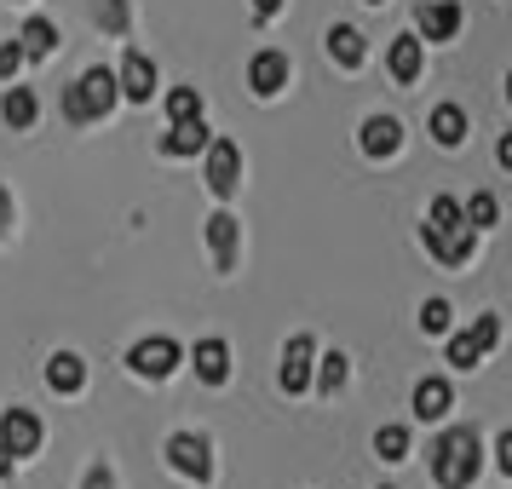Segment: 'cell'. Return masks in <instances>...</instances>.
<instances>
[{"label": "cell", "mask_w": 512, "mask_h": 489, "mask_svg": "<svg viewBox=\"0 0 512 489\" xmlns=\"http://www.w3.org/2000/svg\"><path fill=\"white\" fill-rule=\"evenodd\" d=\"M236 236H242V225H236L231 213H213L208 219V248H213V265H219V271L236 265Z\"/></svg>", "instance_id": "cell-13"}, {"label": "cell", "mask_w": 512, "mask_h": 489, "mask_svg": "<svg viewBox=\"0 0 512 489\" xmlns=\"http://www.w3.org/2000/svg\"><path fill=\"white\" fill-rule=\"evenodd\" d=\"M167 116L173 121L202 116V93H196V87H173V93H167Z\"/></svg>", "instance_id": "cell-27"}, {"label": "cell", "mask_w": 512, "mask_h": 489, "mask_svg": "<svg viewBox=\"0 0 512 489\" xmlns=\"http://www.w3.org/2000/svg\"><path fill=\"white\" fill-rule=\"evenodd\" d=\"M449 403H455V392H449L443 374H426V380L415 386V420H443L449 415Z\"/></svg>", "instance_id": "cell-12"}, {"label": "cell", "mask_w": 512, "mask_h": 489, "mask_svg": "<svg viewBox=\"0 0 512 489\" xmlns=\"http://www.w3.org/2000/svg\"><path fill=\"white\" fill-rule=\"evenodd\" d=\"M254 12H259V18H277V12H282V0H254Z\"/></svg>", "instance_id": "cell-35"}, {"label": "cell", "mask_w": 512, "mask_h": 489, "mask_svg": "<svg viewBox=\"0 0 512 489\" xmlns=\"http://www.w3.org/2000/svg\"><path fill=\"white\" fill-rule=\"evenodd\" d=\"M116 98H121L116 75H110V70H87L70 93H64V116H70V121H98V116H110V110H116Z\"/></svg>", "instance_id": "cell-3"}, {"label": "cell", "mask_w": 512, "mask_h": 489, "mask_svg": "<svg viewBox=\"0 0 512 489\" xmlns=\"http://www.w3.org/2000/svg\"><path fill=\"white\" fill-rule=\"evenodd\" d=\"M386 64H392V75L409 87V81H420V64H426V47H420V35H397L392 52H386Z\"/></svg>", "instance_id": "cell-15"}, {"label": "cell", "mask_w": 512, "mask_h": 489, "mask_svg": "<svg viewBox=\"0 0 512 489\" xmlns=\"http://www.w3.org/2000/svg\"><path fill=\"white\" fill-rule=\"evenodd\" d=\"M87 489H116V478H110L104 466H93V472H87Z\"/></svg>", "instance_id": "cell-32"}, {"label": "cell", "mask_w": 512, "mask_h": 489, "mask_svg": "<svg viewBox=\"0 0 512 489\" xmlns=\"http://www.w3.org/2000/svg\"><path fill=\"white\" fill-rule=\"evenodd\" d=\"M374 449H380V461H409V432L403 426H380L374 432Z\"/></svg>", "instance_id": "cell-25"}, {"label": "cell", "mask_w": 512, "mask_h": 489, "mask_svg": "<svg viewBox=\"0 0 512 489\" xmlns=\"http://www.w3.org/2000/svg\"><path fill=\"white\" fill-rule=\"evenodd\" d=\"M24 64H29V58H24V47H18V41H6V47H0V81H12Z\"/></svg>", "instance_id": "cell-29"}, {"label": "cell", "mask_w": 512, "mask_h": 489, "mask_svg": "<svg viewBox=\"0 0 512 489\" xmlns=\"http://www.w3.org/2000/svg\"><path fill=\"white\" fill-rule=\"evenodd\" d=\"M507 104H512V75H507Z\"/></svg>", "instance_id": "cell-37"}, {"label": "cell", "mask_w": 512, "mask_h": 489, "mask_svg": "<svg viewBox=\"0 0 512 489\" xmlns=\"http://www.w3.org/2000/svg\"><path fill=\"white\" fill-rule=\"evenodd\" d=\"M47 386L52 392H81V386H87V363H81L75 351H58L47 363Z\"/></svg>", "instance_id": "cell-18"}, {"label": "cell", "mask_w": 512, "mask_h": 489, "mask_svg": "<svg viewBox=\"0 0 512 489\" xmlns=\"http://www.w3.org/2000/svg\"><path fill=\"white\" fill-rule=\"evenodd\" d=\"M127 363L144 380H167V374L185 363V351H179V340H167V334H150V340H139V346L127 351Z\"/></svg>", "instance_id": "cell-4"}, {"label": "cell", "mask_w": 512, "mask_h": 489, "mask_svg": "<svg viewBox=\"0 0 512 489\" xmlns=\"http://www.w3.org/2000/svg\"><path fill=\"white\" fill-rule=\"evenodd\" d=\"M432 139H438L443 150H455V144L466 139V110L461 104H438V110H432Z\"/></svg>", "instance_id": "cell-20"}, {"label": "cell", "mask_w": 512, "mask_h": 489, "mask_svg": "<svg viewBox=\"0 0 512 489\" xmlns=\"http://www.w3.org/2000/svg\"><path fill=\"white\" fill-rule=\"evenodd\" d=\"M196 374H202L208 386H225V380H231V346H225V340H202V346H196Z\"/></svg>", "instance_id": "cell-17"}, {"label": "cell", "mask_w": 512, "mask_h": 489, "mask_svg": "<svg viewBox=\"0 0 512 489\" xmlns=\"http://www.w3.org/2000/svg\"><path fill=\"white\" fill-rule=\"evenodd\" d=\"M248 87L259 98H277L288 87V52H259L254 64H248Z\"/></svg>", "instance_id": "cell-10"}, {"label": "cell", "mask_w": 512, "mask_h": 489, "mask_svg": "<svg viewBox=\"0 0 512 489\" xmlns=\"http://www.w3.org/2000/svg\"><path fill=\"white\" fill-rule=\"evenodd\" d=\"M12 231V196H6V190H0V236Z\"/></svg>", "instance_id": "cell-34"}, {"label": "cell", "mask_w": 512, "mask_h": 489, "mask_svg": "<svg viewBox=\"0 0 512 489\" xmlns=\"http://www.w3.org/2000/svg\"><path fill=\"white\" fill-rule=\"evenodd\" d=\"M311 369H317V392L323 397H334L340 386H346V357H340V351H328L323 363H311Z\"/></svg>", "instance_id": "cell-23"}, {"label": "cell", "mask_w": 512, "mask_h": 489, "mask_svg": "<svg viewBox=\"0 0 512 489\" xmlns=\"http://www.w3.org/2000/svg\"><path fill=\"white\" fill-rule=\"evenodd\" d=\"M449 317H455L449 300H426L420 305V328H426V334H449Z\"/></svg>", "instance_id": "cell-28"}, {"label": "cell", "mask_w": 512, "mask_h": 489, "mask_svg": "<svg viewBox=\"0 0 512 489\" xmlns=\"http://www.w3.org/2000/svg\"><path fill=\"white\" fill-rule=\"evenodd\" d=\"M397 144H403V127H397L392 116H369V121H363V150H369L374 162L397 156Z\"/></svg>", "instance_id": "cell-14"}, {"label": "cell", "mask_w": 512, "mask_h": 489, "mask_svg": "<svg viewBox=\"0 0 512 489\" xmlns=\"http://www.w3.org/2000/svg\"><path fill=\"white\" fill-rule=\"evenodd\" d=\"M420 242H426V254L443 259V265H466L472 248H478V231L466 225V213L455 196H438L432 213H426V225H420Z\"/></svg>", "instance_id": "cell-1"}, {"label": "cell", "mask_w": 512, "mask_h": 489, "mask_svg": "<svg viewBox=\"0 0 512 489\" xmlns=\"http://www.w3.org/2000/svg\"><path fill=\"white\" fill-rule=\"evenodd\" d=\"M449 363H455V369H478V363H484V346L472 340V328H466V334H455V340H449Z\"/></svg>", "instance_id": "cell-26"}, {"label": "cell", "mask_w": 512, "mask_h": 489, "mask_svg": "<svg viewBox=\"0 0 512 489\" xmlns=\"http://www.w3.org/2000/svg\"><path fill=\"white\" fill-rule=\"evenodd\" d=\"M495 162H501V167L512 173V133H501V144H495Z\"/></svg>", "instance_id": "cell-33"}, {"label": "cell", "mask_w": 512, "mask_h": 489, "mask_svg": "<svg viewBox=\"0 0 512 489\" xmlns=\"http://www.w3.org/2000/svg\"><path fill=\"white\" fill-rule=\"evenodd\" d=\"M478 466H484V443H478L472 426H449V432L432 443V478H438L443 489H472Z\"/></svg>", "instance_id": "cell-2"}, {"label": "cell", "mask_w": 512, "mask_h": 489, "mask_svg": "<svg viewBox=\"0 0 512 489\" xmlns=\"http://www.w3.org/2000/svg\"><path fill=\"white\" fill-rule=\"evenodd\" d=\"M236 185H242V150L231 139H208V190L225 202L236 196Z\"/></svg>", "instance_id": "cell-5"}, {"label": "cell", "mask_w": 512, "mask_h": 489, "mask_svg": "<svg viewBox=\"0 0 512 489\" xmlns=\"http://www.w3.org/2000/svg\"><path fill=\"white\" fill-rule=\"evenodd\" d=\"M0 116H6V127H35V116H41V104H35V93L29 87H12V93L0 98Z\"/></svg>", "instance_id": "cell-21"}, {"label": "cell", "mask_w": 512, "mask_h": 489, "mask_svg": "<svg viewBox=\"0 0 512 489\" xmlns=\"http://www.w3.org/2000/svg\"><path fill=\"white\" fill-rule=\"evenodd\" d=\"M98 24L110 29V35H121V29H127V0H104V12H98Z\"/></svg>", "instance_id": "cell-30"}, {"label": "cell", "mask_w": 512, "mask_h": 489, "mask_svg": "<svg viewBox=\"0 0 512 489\" xmlns=\"http://www.w3.org/2000/svg\"><path fill=\"white\" fill-rule=\"evenodd\" d=\"M311 363H317V346H311V334H294L288 351H282V392L300 397L311 386Z\"/></svg>", "instance_id": "cell-7"}, {"label": "cell", "mask_w": 512, "mask_h": 489, "mask_svg": "<svg viewBox=\"0 0 512 489\" xmlns=\"http://www.w3.org/2000/svg\"><path fill=\"white\" fill-rule=\"evenodd\" d=\"M461 213H466V225H472V231H484V225H495L501 202H495L489 190H472V202H461Z\"/></svg>", "instance_id": "cell-24"}, {"label": "cell", "mask_w": 512, "mask_h": 489, "mask_svg": "<svg viewBox=\"0 0 512 489\" xmlns=\"http://www.w3.org/2000/svg\"><path fill=\"white\" fill-rule=\"evenodd\" d=\"M328 52L346 64V70H357L363 64V29H351V24H334L328 29Z\"/></svg>", "instance_id": "cell-22"}, {"label": "cell", "mask_w": 512, "mask_h": 489, "mask_svg": "<svg viewBox=\"0 0 512 489\" xmlns=\"http://www.w3.org/2000/svg\"><path fill=\"white\" fill-rule=\"evenodd\" d=\"M0 443H6L12 455H35V449H41V420L29 415V409H6V415H0Z\"/></svg>", "instance_id": "cell-8"}, {"label": "cell", "mask_w": 512, "mask_h": 489, "mask_svg": "<svg viewBox=\"0 0 512 489\" xmlns=\"http://www.w3.org/2000/svg\"><path fill=\"white\" fill-rule=\"evenodd\" d=\"M116 87H121V98H133V104H150V93H156V64H150L144 52H127V64H121Z\"/></svg>", "instance_id": "cell-9"}, {"label": "cell", "mask_w": 512, "mask_h": 489, "mask_svg": "<svg viewBox=\"0 0 512 489\" xmlns=\"http://www.w3.org/2000/svg\"><path fill=\"white\" fill-rule=\"evenodd\" d=\"M495 466L512 478V432H501V443H495Z\"/></svg>", "instance_id": "cell-31"}, {"label": "cell", "mask_w": 512, "mask_h": 489, "mask_svg": "<svg viewBox=\"0 0 512 489\" xmlns=\"http://www.w3.org/2000/svg\"><path fill=\"white\" fill-rule=\"evenodd\" d=\"M369 6H380V0H369Z\"/></svg>", "instance_id": "cell-38"}, {"label": "cell", "mask_w": 512, "mask_h": 489, "mask_svg": "<svg viewBox=\"0 0 512 489\" xmlns=\"http://www.w3.org/2000/svg\"><path fill=\"white\" fill-rule=\"evenodd\" d=\"M455 29H461V6L455 0L420 6V41H455Z\"/></svg>", "instance_id": "cell-11"}, {"label": "cell", "mask_w": 512, "mask_h": 489, "mask_svg": "<svg viewBox=\"0 0 512 489\" xmlns=\"http://www.w3.org/2000/svg\"><path fill=\"white\" fill-rule=\"evenodd\" d=\"M208 127H202V116H190V121H173V133L162 139L167 156H196V150H208Z\"/></svg>", "instance_id": "cell-16"}, {"label": "cell", "mask_w": 512, "mask_h": 489, "mask_svg": "<svg viewBox=\"0 0 512 489\" xmlns=\"http://www.w3.org/2000/svg\"><path fill=\"white\" fill-rule=\"evenodd\" d=\"M167 461H173V472H185L196 484L213 478V449H208V438H196V432H179V438L167 443Z\"/></svg>", "instance_id": "cell-6"}, {"label": "cell", "mask_w": 512, "mask_h": 489, "mask_svg": "<svg viewBox=\"0 0 512 489\" xmlns=\"http://www.w3.org/2000/svg\"><path fill=\"white\" fill-rule=\"evenodd\" d=\"M18 47H24V58H52L58 52V24L52 18H29L18 29Z\"/></svg>", "instance_id": "cell-19"}, {"label": "cell", "mask_w": 512, "mask_h": 489, "mask_svg": "<svg viewBox=\"0 0 512 489\" xmlns=\"http://www.w3.org/2000/svg\"><path fill=\"white\" fill-rule=\"evenodd\" d=\"M12 461H18V455H12V449H6V443H0V478H6V472H12Z\"/></svg>", "instance_id": "cell-36"}]
</instances>
